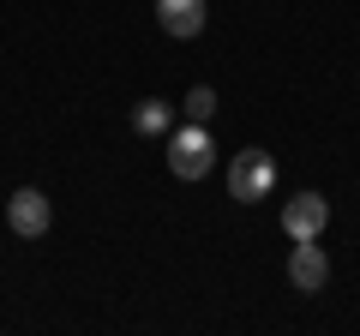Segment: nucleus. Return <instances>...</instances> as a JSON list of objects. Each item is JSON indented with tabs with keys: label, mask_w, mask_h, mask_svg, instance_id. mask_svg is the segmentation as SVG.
I'll return each mask as SVG.
<instances>
[{
	"label": "nucleus",
	"mask_w": 360,
	"mask_h": 336,
	"mask_svg": "<svg viewBox=\"0 0 360 336\" xmlns=\"http://www.w3.org/2000/svg\"><path fill=\"white\" fill-rule=\"evenodd\" d=\"M205 0H156V25L168 30L174 42H193L198 30H205Z\"/></svg>",
	"instance_id": "6"
},
{
	"label": "nucleus",
	"mask_w": 360,
	"mask_h": 336,
	"mask_svg": "<svg viewBox=\"0 0 360 336\" xmlns=\"http://www.w3.org/2000/svg\"><path fill=\"white\" fill-rule=\"evenodd\" d=\"M324 222H330V198L324 193H300L283 205V234L288 240H324Z\"/></svg>",
	"instance_id": "4"
},
{
	"label": "nucleus",
	"mask_w": 360,
	"mask_h": 336,
	"mask_svg": "<svg viewBox=\"0 0 360 336\" xmlns=\"http://www.w3.org/2000/svg\"><path fill=\"white\" fill-rule=\"evenodd\" d=\"M132 132H144V138H168V132H174V103L144 96V103L132 108Z\"/></svg>",
	"instance_id": "7"
},
{
	"label": "nucleus",
	"mask_w": 360,
	"mask_h": 336,
	"mask_svg": "<svg viewBox=\"0 0 360 336\" xmlns=\"http://www.w3.org/2000/svg\"><path fill=\"white\" fill-rule=\"evenodd\" d=\"M229 193L240 198V205L270 198V193H276V156H270V150H240L229 162Z\"/></svg>",
	"instance_id": "2"
},
{
	"label": "nucleus",
	"mask_w": 360,
	"mask_h": 336,
	"mask_svg": "<svg viewBox=\"0 0 360 336\" xmlns=\"http://www.w3.org/2000/svg\"><path fill=\"white\" fill-rule=\"evenodd\" d=\"M210 168H217V138H210V127L174 120V132H168V174H174V181H205Z\"/></svg>",
	"instance_id": "1"
},
{
	"label": "nucleus",
	"mask_w": 360,
	"mask_h": 336,
	"mask_svg": "<svg viewBox=\"0 0 360 336\" xmlns=\"http://www.w3.org/2000/svg\"><path fill=\"white\" fill-rule=\"evenodd\" d=\"M288 283L300 295H324V283H330V252L319 240H295V252H288Z\"/></svg>",
	"instance_id": "5"
},
{
	"label": "nucleus",
	"mask_w": 360,
	"mask_h": 336,
	"mask_svg": "<svg viewBox=\"0 0 360 336\" xmlns=\"http://www.w3.org/2000/svg\"><path fill=\"white\" fill-rule=\"evenodd\" d=\"M180 120H198V127H210V120H217V91H210V84H193V91L180 96Z\"/></svg>",
	"instance_id": "8"
},
{
	"label": "nucleus",
	"mask_w": 360,
	"mask_h": 336,
	"mask_svg": "<svg viewBox=\"0 0 360 336\" xmlns=\"http://www.w3.org/2000/svg\"><path fill=\"white\" fill-rule=\"evenodd\" d=\"M49 222H54L49 193H37V186H18V193L6 198V228H13L18 240H42V234H49Z\"/></svg>",
	"instance_id": "3"
}]
</instances>
